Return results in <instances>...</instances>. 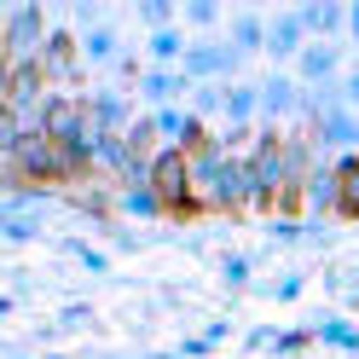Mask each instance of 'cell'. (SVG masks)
<instances>
[{
    "instance_id": "f35d334b",
    "label": "cell",
    "mask_w": 359,
    "mask_h": 359,
    "mask_svg": "<svg viewBox=\"0 0 359 359\" xmlns=\"http://www.w3.org/2000/svg\"><path fill=\"white\" fill-rule=\"evenodd\" d=\"M348 41H359V0L348 6Z\"/></svg>"
},
{
    "instance_id": "4fadbf2b",
    "label": "cell",
    "mask_w": 359,
    "mask_h": 359,
    "mask_svg": "<svg viewBox=\"0 0 359 359\" xmlns=\"http://www.w3.org/2000/svg\"><path fill=\"white\" fill-rule=\"evenodd\" d=\"M180 93H191L186 70H145V76H140V99H145L151 110H168Z\"/></svg>"
},
{
    "instance_id": "836d02e7",
    "label": "cell",
    "mask_w": 359,
    "mask_h": 359,
    "mask_svg": "<svg viewBox=\"0 0 359 359\" xmlns=\"http://www.w3.org/2000/svg\"><path fill=\"white\" fill-rule=\"evenodd\" d=\"M330 226H325V220H307V232H302V243H307V250H330Z\"/></svg>"
},
{
    "instance_id": "8fae6325",
    "label": "cell",
    "mask_w": 359,
    "mask_h": 359,
    "mask_svg": "<svg viewBox=\"0 0 359 359\" xmlns=\"http://www.w3.org/2000/svg\"><path fill=\"white\" fill-rule=\"evenodd\" d=\"M336 70H342V47L336 41H307V53L296 58L302 87H325V81H336Z\"/></svg>"
},
{
    "instance_id": "4316f807",
    "label": "cell",
    "mask_w": 359,
    "mask_h": 359,
    "mask_svg": "<svg viewBox=\"0 0 359 359\" xmlns=\"http://www.w3.org/2000/svg\"><path fill=\"white\" fill-rule=\"evenodd\" d=\"M174 18H180V12L168 6V0H140V24H145L151 35H156V29H174Z\"/></svg>"
},
{
    "instance_id": "ffe728a7",
    "label": "cell",
    "mask_w": 359,
    "mask_h": 359,
    "mask_svg": "<svg viewBox=\"0 0 359 359\" xmlns=\"http://www.w3.org/2000/svg\"><path fill=\"white\" fill-rule=\"evenodd\" d=\"M116 209H122L128 220H163V215H168L163 197H156L151 186H122V191H116Z\"/></svg>"
},
{
    "instance_id": "52a82bcc",
    "label": "cell",
    "mask_w": 359,
    "mask_h": 359,
    "mask_svg": "<svg viewBox=\"0 0 359 359\" xmlns=\"http://www.w3.org/2000/svg\"><path fill=\"white\" fill-rule=\"evenodd\" d=\"M307 24H302V12H273L266 18V58L273 64H296L307 53Z\"/></svg>"
},
{
    "instance_id": "ba28073f",
    "label": "cell",
    "mask_w": 359,
    "mask_h": 359,
    "mask_svg": "<svg viewBox=\"0 0 359 359\" xmlns=\"http://www.w3.org/2000/svg\"><path fill=\"white\" fill-rule=\"evenodd\" d=\"M307 140H313V151H319V156H330V151H359V116H353V110L342 104V110H330V116H319V122H313L307 128Z\"/></svg>"
},
{
    "instance_id": "ac0fdd59",
    "label": "cell",
    "mask_w": 359,
    "mask_h": 359,
    "mask_svg": "<svg viewBox=\"0 0 359 359\" xmlns=\"http://www.w3.org/2000/svg\"><path fill=\"white\" fill-rule=\"evenodd\" d=\"M226 41H232L243 58H250V53H266V18H261V12H238L232 24H226Z\"/></svg>"
},
{
    "instance_id": "8992f818",
    "label": "cell",
    "mask_w": 359,
    "mask_h": 359,
    "mask_svg": "<svg viewBox=\"0 0 359 359\" xmlns=\"http://www.w3.org/2000/svg\"><path fill=\"white\" fill-rule=\"evenodd\" d=\"M81 99H87V116H93L99 133H116V140H122V133L140 122V116H133V99L122 93V87H93V93H81Z\"/></svg>"
},
{
    "instance_id": "83f0119b",
    "label": "cell",
    "mask_w": 359,
    "mask_h": 359,
    "mask_svg": "<svg viewBox=\"0 0 359 359\" xmlns=\"http://www.w3.org/2000/svg\"><path fill=\"white\" fill-rule=\"evenodd\" d=\"M302 232H307V226H296L290 215H273V220H266V243H273V250H290V243H302Z\"/></svg>"
},
{
    "instance_id": "d6a6232c",
    "label": "cell",
    "mask_w": 359,
    "mask_h": 359,
    "mask_svg": "<svg viewBox=\"0 0 359 359\" xmlns=\"http://www.w3.org/2000/svg\"><path fill=\"white\" fill-rule=\"evenodd\" d=\"M186 24H191V29H215V24H220V6H215V0H191V6H186Z\"/></svg>"
},
{
    "instance_id": "d6986e66",
    "label": "cell",
    "mask_w": 359,
    "mask_h": 359,
    "mask_svg": "<svg viewBox=\"0 0 359 359\" xmlns=\"http://www.w3.org/2000/svg\"><path fill=\"white\" fill-rule=\"evenodd\" d=\"M53 203H58L53 186H12L6 203H0V215H6V220H12V215H47Z\"/></svg>"
},
{
    "instance_id": "3957f363",
    "label": "cell",
    "mask_w": 359,
    "mask_h": 359,
    "mask_svg": "<svg viewBox=\"0 0 359 359\" xmlns=\"http://www.w3.org/2000/svg\"><path fill=\"white\" fill-rule=\"evenodd\" d=\"M238 64H243V53L232 47V41H191V53H186L180 70H186L191 87H209V81H232Z\"/></svg>"
},
{
    "instance_id": "f546056e",
    "label": "cell",
    "mask_w": 359,
    "mask_h": 359,
    "mask_svg": "<svg viewBox=\"0 0 359 359\" xmlns=\"http://www.w3.org/2000/svg\"><path fill=\"white\" fill-rule=\"evenodd\" d=\"M53 325H58V336L64 330H87V325H93V307H87V302H64Z\"/></svg>"
},
{
    "instance_id": "5bb4252c",
    "label": "cell",
    "mask_w": 359,
    "mask_h": 359,
    "mask_svg": "<svg viewBox=\"0 0 359 359\" xmlns=\"http://www.w3.org/2000/svg\"><path fill=\"white\" fill-rule=\"evenodd\" d=\"M296 12H302V24H307L313 41L348 35V6H336V0H307V6H296Z\"/></svg>"
},
{
    "instance_id": "44dd1931",
    "label": "cell",
    "mask_w": 359,
    "mask_h": 359,
    "mask_svg": "<svg viewBox=\"0 0 359 359\" xmlns=\"http://www.w3.org/2000/svg\"><path fill=\"white\" fill-rule=\"evenodd\" d=\"M81 64H122V41H116L110 24H99V29L81 35Z\"/></svg>"
},
{
    "instance_id": "603a6c76",
    "label": "cell",
    "mask_w": 359,
    "mask_h": 359,
    "mask_svg": "<svg viewBox=\"0 0 359 359\" xmlns=\"http://www.w3.org/2000/svg\"><path fill=\"white\" fill-rule=\"evenodd\" d=\"M191 116H226V81L191 87Z\"/></svg>"
},
{
    "instance_id": "6da1fadb",
    "label": "cell",
    "mask_w": 359,
    "mask_h": 359,
    "mask_svg": "<svg viewBox=\"0 0 359 359\" xmlns=\"http://www.w3.org/2000/svg\"><path fill=\"white\" fill-rule=\"evenodd\" d=\"M151 191L163 197V209H168L174 220L203 215V209H197V197H191V151H174V145L156 151V156H151Z\"/></svg>"
},
{
    "instance_id": "4dcf8cb0",
    "label": "cell",
    "mask_w": 359,
    "mask_h": 359,
    "mask_svg": "<svg viewBox=\"0 0 359 359\" xmlns=\"http://www.w3.org/2000/svg\"><path fill=\"white\" fill-rule=\"evenodd\" d=\"M64 250H70L81 266H87V273H110V255L104 250H93V243H81V238H70V243H64Z\"/></svg>"
},
{
    "instance_id": "cb8c5ba5",
    "label": "cell",
    "mask_w": 359,
    "mask_h": 359,
    "mask_svg": "<svg viewBox=\"0 0 359 359\" xmlns=\"http://www.w3.org/2000/svg\"><path fill=\"white\" fill-rule=\"evenodd\" d=\"M250 273H255V261L250 255H220V284H226V290H250Z\"/></svg>"
},
{
    "instance_id": "7c38bea8",
    "label": "cell",
    "mask_w": 359,
    "mask_h": 359,
    "mask_svg": "<svg viewBox=\"0 0 359 359\" xmlns=\"http://www.w3.org/2000/svg\"><path fill=\"white\" fill-rule=\"evenodd\" d=\"M302 203H307L313 215H336V209H342V174H336V156H325V163L313 168Z\"/></svg>"
},
{
    "instance_id": "f1b7e54d",
    "label": "cell",
    "mask_w": 359,
    "mask_h": 359,
    "mask_svg": "<svg viewBox=\"0 0 359 359\" xmlns=\"http://www.w3.org/2000/svg\"><path fill=\"white\" fill-rule=\"evenodd\" d=\"M302 290H307L302 273H284V278H273V284H261V296H266V302H296Z\"/></svg>"
},
{
    "instance_id": "277c9868",
    "label": "cell",
    "mask_w": 359,
    "mask_h": 359,
    "mask_svg": "<svg viewBox=\"0 0 359 359\" xmlns=\"http://www.w3.org/2000/svg\"><path fill=\"white\" fill-rule=\"evenodd\" d=\"M226 174H232V151L220 140H209L203 151H191V197H197L203 215H215V197H220V186H226Z\"/></svg>"
},
{
    "instance_id": "2e32d148",
    "label": "cell",
    "mask_w": 359,
    "mask_h": 359,
    "mask_svg": "<svg viewBox=\"0 0 359 359\" xmlns=\"http://www.w3.org/2000/svg\"><path fill=\"white\" fill-rule=\"evenodd\" d=\"M307 330H313V342H325V348H336V353H359V325H348L342 313H319Z\"/></svg>"
},
{
    "instance_id": "60d3db41",
    "label": "cell",
    "mask_w": 359,
    "mask_h": 359,
    "mask_svg": "<svg viewBox=\"0 0 359 359\" xmlns=\"http://www.w3.org/2000/svg\"><path fill=\"white\" fill-rule=\"evenodd\" d=\"M41 359H64V353H41Z\"/></svg>"
},
{
    "instance_id": "7402d4cb",
    "label": "cell",
    "mask_w": 359,
    "mask_h": 359,
    "mask_svg": "<svg viewBox=\"0 0 359 359\" xmlns=\"http://www.w3.org/2000/svg\"><path fill=\"white\" fill-rule=\"evenodd\" d=\"M336 174H342V220H359V156L348 151V156H336Z\"/></svg>"
},
{
    "instance_id": "b9f144b4",
    "label": "cell",
    "mask_w": 359,
    "mask_h": 359,
    "mask_svg": "<svg viewBox=\"0 0 359 359\" xmlns=\"http://www.w3.org/2000/svg\"><path fill=\"white\" fill-rule=\"evenodd\" d=\"M353 156H359V151H353Z\"/></svg>"
},
{
    "instance_id": "7a4b0ae2",
    "label": "cell",
    "mask_w": 359,
    "mask_h": 359,
    "mask_svg": "<svg viewBox=\"0 0 359 359\" xmlns=\"http://www.w3.org/2000/svg\"><path fill=\"white\" fill-rule=\"evenodd\" d=\"M47 12H41V6H29V0H24V6H12L6 12V29H0V41H6V70H12V64H35L41 58V47H47Z\"/></svg>"
},
{
    "instance_id": "8d00e7d4",
    "label": "cell",
    "mask_w": 359,
    "mask_h": 359,
    "mask_svg": "<svg viewBox=\"0 0 359 359\" xmlns=\"http://www.w3.org/2000/svg\"><path fill=\"white\" fill-rule=\"evenodd\" d=\"M203 336H209V342L220 348V342H226V336H232V319H209V325H203Z\"/></svg>"
},
{
    "instance_id": "e575fe53",
    "label": "cell",
    "mask_w": 359,
    "mask_h": 359,
    "mask_svg": "<svg viewBox=\"0 0 359 359\" xmlns=\"http://www.w3.org/2000/svg\"><path fill=\"white\" fill-rule=\"evenodd\" d=\"M180 353H186V359H209V353H215V342H209L203 330H197V336H186V342H180Z\"/></svg>"
},
{
    "instance_id": "e0dca14e",
    "label": "cell",
    "mask_w": 359,
    "mask_h": 359,
    "mask_svg": "<svg viewBox=\"0 0 359 359\" xmlns=\"http://www.w3.org/2000/svg\"><path fill=\"white\" fill-rule=\"evenodd\" d=\"M261 116V81H226V128H250Z\"/></svg>"
},
{
    "instance_id": "1f68e13d",
    "label": "cell",
    "mask_w": 359,
    "mask_h": 359,
    "mask_svg": "<svg viewBox=\"0 0 359 359\" xmlns=\"http://www.w3.org/2000/svg\"><path fill=\"white\" fill-rule=\"evenodd\" d=\"M307 342H313V330H307V325H302V330H278V336H273V353H278V359H296Z\"/></svg>"
},
{
    "instance_id": "ab89813d",
    "label": "cell",
    "mask_w": 359,
    "mask_h": 359,
    "mask_svg": "<svg viewBox=\"0 0 359 359\" xmlns=\"http://www.w3.org/2000/svg\"><path fill=\"white\" fill-rule=\"evenodd\" d=\"M6 359H41V353H24V348H12V353H6Z\"/></svg>"
},
{
    "instance_id": "484cf974",
    "label": "cell",
    "mask_w": 359,
    "mask_h": 359,
    "mask_svg": "<svg viewBox=\"0 0 359 359\" xmlns=\"http://www.w3.org/2000/svg\"><path fill=\"white\" fill-rule=\"evenodd\" d=\"M122 140H128L133 151H140V156H156V151H163V140H156V122H151V116H140V122H133V128L122 133Z\"/></svg>"
},
{
    "instance_id": "30bf717a",
    "label": "cell",
    "mask_w": 359,
    "mask_h": 359,
    "mask_svg": "<svg viewBox=\"0 0 359 359\" xmlns=\"http://www.w3.org/2000/svg\"><path fill=\"white\" fill-rule=\"evenodd\" d=\"M76 58H81V41H76L70 29H53L35 64L47 70V81H58V87H64V81H76Z\"/></svg>"
},
{
    "instance_id": "d590c367",
    "label": "cell",
    "mask_w": 359,
    "mask_h": 359,
    "mask_svg": "<svg viewBox=\"0 0 359 359\" xmlns=\"http://www.w3.org/2000/svg\"><path fill=\"white\" fill-rule=\"evenodd\" d=\"M342 99H348V110H353V116H359V64H353V70L342 76Z\"/></svg>"
},
{
    "instance_id": "74e56055",
    "label": "cell",
    "mask_w": 359,
    "mask_h": 359,
    "mask_svg": "<svg viewBox=\"0 0 359 359\" xmlns=\"http://www.w3.org/2000/svg\"><path fill=\"white\" fill-rule=\"evenodd\" d=\"M273 336H278V330H266V325H261V330H250V336H243V342H250V348L261 353V348H273Z\"/></svg>"
},
{
    "instance_id": "d4e9b609",
    "label": "cell",
    "mask_w": 359,
    "mask_h": 359,
    "mask_svg": "<svg viewBox=\"0 0 359 359\" xmlns=\"http://www.w3.org/2000/svg\"><path fill=\"white\" fill-rule=\"evenodd\" d=\"M0 232H6V243H12V250H24V243H35V238H41V215H12Z\"/></svg>"
},
{
    "instance_id": "9c48e42d",
    "label": "cell",
    "mask_w": 359,
    "mask_h": 359,
    "mask_svg": "<svg viewBox=\"0 0 359 359\" xmlns=\"http://www.w3.org/2000/svg\"><path fill=\"white\" fill-rule=\"evenodd\" d=\"M296 116H302V81L273 70V76L261 81V122L278 128V122H296Z\"/></svg>"
},
{
    "instance_id": "9a60e30c",
    "label": "cell",
    "mask_w": 359,
    "mask_h": 359,
    "mask_svg": "<svg viewBox=\"0 0 359 359\" xmlns=\"http://www.w3.org/2000/svg\"><path fill=\"white\" fill-rule=\"evenodd\" d=\"M145 53H151V70H180V64H186V53H191V41L180 35V24H174V29L145 35Z\"/></svg>"
},
{
    "instance_id": "5b68a950",
    "label": "cell",
    "mask_w": 359,
    "mask_h": 359,
    "mask_svg": "<svg viewBox=\"0 0 359 359\" xmlns=\"http://www.w3.org/2000/svg\"><path fill=\"white\" fill-rule=\"evenodd\" d=\"M41 133H47V140H58V145H76V140H87V133H93L87 99H76V93H53L47 104H41Z\"/></svg>"
}]
</instances>
